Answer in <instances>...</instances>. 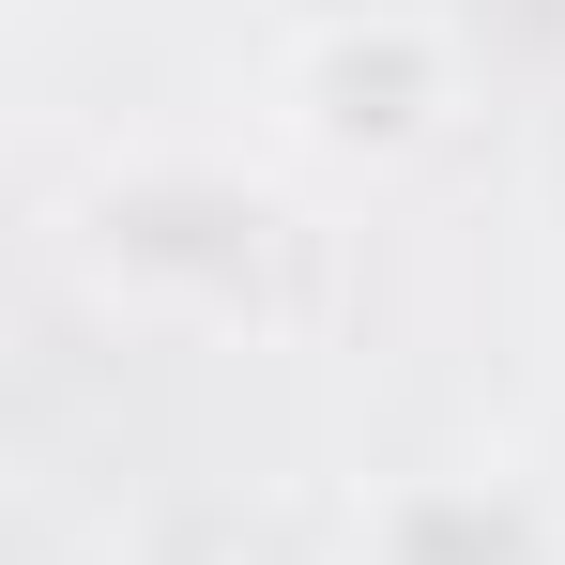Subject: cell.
Listing matches in <instances>:
<instances>
[{"instance_id": "1", "label": "cell", "mask_w": 565, "mask_h": 565, "mask_svg": "<svg viewBox=\"0 0 565 565\" xmlns=\"http://www.w3.org/2000/svg\"><path fill=\"white\" fill-rule=\"evenodd\" d=\"M93 276L138 306H199V321H290L306 306V214L276 184H230V169H122L93 184Z\"/></svg>"}, {"instance_id": "2", "label": "cell", "mask_w": 565, "mask_h": 565, "mask_svg": "<svg viewBox=\"0 0 565 565\" xmlns=\"http://www.w3.org/2000/svg\"><path fill=\"white\" fill-rule=\"evenodd\" d=\"M444 107H459V31L428 0H337V15H306L276 46V122H290V153H321V169L428 153Z\"/></svg>"}, {"instance_id": "3", "label": "cell", "mask_w": 565, "mask_h": 565, "mask_svg": "<svg viewBox=\"0 0 565 565\" xmlns=\"http://www.w3.org/2000/svg\"><path fill=\"white\" fill-rule=\"evenodd\" d=\"M367 565H551V551H535L520 489H397Z\"/></svg>"}]
</instances>
